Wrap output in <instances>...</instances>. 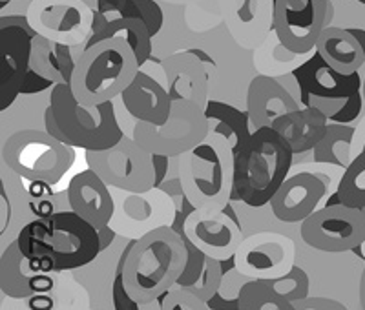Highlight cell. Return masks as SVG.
Listing matches in <instances>:
<instances>
[{"label":"cell","instance_id":"obj_1","mask_svg":"<svg viewBox=\"0 0 365 310\" xmlns=\"http://www.w3.org/2000/svg\"><path fill=\"white\" fill-rule=\"evenodd\" d=\"M188 250L181 234L172 227L150 232L130 241L120 256L123 283L135 301H154L178 285L185 272Z\"/></svg>","mask_w":365,"mask_h":310},{"label":"cell","instance_id":"obj_2","mask_svg":"<svg viewBox=\"0 0 365 310\" xmlns=\"http://www.w3.org/2000/svg\"><path fill=\"white\" fill-rule=\"evenodd\" d=\"M291 145L279 132L267 128L254 130L249 141L234 153L232 201L250 208L270 205L279 186L292 172Z\"/></svg>","mask_w":365,"mask_h":310},{"label":"cell","instance_id":"obj_3","mask_svg":"<svg viewBox=\"0 0 365 310\" xmlns=\"http://www.w3.org/2000/svg\"><path fill=\"white\" fill-rule=\"evenodd\" d=\"M44 130L73 148L86 152L112 148L125 137L113 103L86 106L75 97L71 84H55L44 112Z\"/></svg>","mask_w":365,"mask_h":310},{"label":"cell","instance_id":"obj_4","mask_svg":"<svg viewBox=\"0 0 365 310\" xmlns=\"http://www.w3.org/2000/svg\"><path fill=\"white\" fill-rule=\"evenodd\" d=\"M178 175L195 210H223L232 201L234 150L223 137L208 132L201 145L179 155Z\"/></svg>","mask_w":365,"mask_h":310},{"label":"cell","instance_id":"obj_5","mask_svg":"<svg viewBox=\"0 0 365 310\" xmlns=\"http://www.w3.org/2000/svg\"><path fill=\"white\" fill-rule=\"evenodd\" d=\"M141 71L128 42L119 37L106 38L81 55L71 79L75 97L86 106L113 103Z\"/></svg>","mask_w":365,"mask_h":310},{"label":"cell","instance_id":"obj_6","mask_svg":"<svg viewBox=\"0 0 365 310\" xmlns=\"http://www.w3.org/2000/svg\"><path fill=\"white\" fill-rule=\"evenodd\" d=\"M2 161L21 179L55 185L73 166L75 152L46 130H19L2 145Z\"/></svg>","mask_w":365,"mask_h":310},{"label":"cell","instance_id":"obj_7","mask_svg":"<svg viewBox=\"0 0 365 310\" xmlns=\"http://www.w3.org/2000/svg\"><path fill=\"white\" fill-rule=\"evenodd\" d=\"M208 119L205 110L187 99H174L170 117L163 124L137 123L133 139L150 153L179 157L207 139Z\"/></svg>","mask_w":365,"mask_h":310},{"label":"cell","instance_id":"obj_8","mask_svg":"<svg viewBox=\"0 0 365 310\" xmlns=\"http://www.w3.org/2000/svg\"><path fill=\"white\" fill-rule=\"evenodd\" d=\"M86 162L101 179L120 192H146L155 188V168L152 153L123 137L112 148L86 152Z\"/></svg>","mask_w":365,"mask_h":310},{"label":"cell","instance_id":"obj_9","mask_svg":"<svg viewBox=\"0 0 365 310\" xmlns=\"http://www.w3.org/2000/svg\"><path fill=\"white\" fill-rule=\"evenodd\" d=\"M26 17L41 37L71 48H84L93 31L96 11L84 0H31Z\"/></svg>","mask_w":365,"mask_h":310},{"label":"cell","instance_id":"obj_10","mask_svg":"<svg viewBox=\"0 0 365 310\" xmlns=\"http://www.w3.org/2000/svg\"><path fill=\"white\" fill-rule=\"evenodd\" d=\"M332 19V0H276L274 33L294 53H311Z\"/></svg>","mask_w":365,"mask_h":310},{"label":"cell","instance_id":"obj_11","mask_svg":"<svg viewBox=\"0 0 365 310\" xmlns=\"http://www.w3.org/2000/svg\"><path fill=\"white\" fill-rule=\"evenodd\" d=\"M299 232L302 239L319 252H349L364 243L365 215L347 205L322 207L303 221Z\"/></svg>","mask_w":365,"mask_h":310},{"label":"cell","instance_id":"obj_12","mask_svg":"<svg viewBox=\"0 0 365 310\" xmlns=\"http://www.w3.org/2000/svg\"><path fill=\"white\" fill-rule=\"evenodd\" d=\"M48 221V244L55 272H68L90 265L101 250L99 230L73 210L51 215Z\"/></svg>","mask_w":365,"mask_h":310},{"label":"cell","instance_id":"obj_13","mask_svg":"<svg viewBox=\"0 0 365 310\" xmlns=\"http://www.w3.org/2000/svg\"><path fill=\"white\" fill-rule=\"evenodd\" d=\"M178 215L175 201L163 188H150L146 192H125L115 201L110 227L130 241L141 239L150 232L163 227H172Z\"/></svg>","mask_w":365,"mask_h":310},{"label":"cell","instance_id":"obj_14","mask_svg":"<svg viewBox=\"0 0 365 310\" xmlns=\"http://www.w3.org/2000/svg\"><path fill=\"white\" fill-rule=\"evenodd\" d=\"M234 263L249 279L272 281L296 265V244L279 232H256L241 241Z\"/></svg>","mask_w":365,"mask_h":310},{"label":"cell","instance_id":"obj_15","mask_svg":"<svg viewBox=\"0 0 365 310\" xmlns=\"http://www.w3.org/2000/svg\"><path fill=\"white\" fill-rule=\"evenodd\" d=\"M55 263L51 259H29L17 241L9 243L0 257V290L11 299H26L34 294L57 289Z\"/></svg>","mask_w":365,"mask_h":310},{"label":"cell","instance_id":"obj_16","mask_svg":"<svg viewBox=\"0 0 365 310\" xmlns=\"http://www.w3.org/2000/svg\"><path fill=\"white\" fill-rule=\"evenodd\" d=\"M185 236L214 259L227 261L236 256L243 237L240 219L228 212L194 210L185 221Z\"/></svg>","mask_w":365,"mask_h":310},{"label":"cell","instance_id":"obj_17","mask_svg":"<svg viewBox=\"0 0 365 310\" xmlns=\"http://www.w3.org/2000/svg\"><path fill=\"white\" fill-rule=\"evenodd\" d=\"M221 19L236 44L256 50L274 31L276 0H217Z\"/></svg>","mask_w":365,"mask_h":310},{"label":"cell","instance_id":"obj_18","mask_svg":"<svg viewBox=\"0 0 365 310\" xmlns=\"http://www.w3.org/2000/svg\"><path fill=\"white\" fill-rule=\"evenodd\" d=\"M34 31L21 26L0 28V110L6 112L21 95L31 62Z\"/></svg>","mask_w":365,"mask_h":310},{"label":"cell","instance_id":"obj_19","mask_svg":"<svg viewBox=\"0 0 365 310\" xmlns=\"http://www.w3.org/2000/svg\"><path fill=\"white\" fill-rule=\"evenodd\" d=\"M327 197V186L318 175L292 170L270 201V208L282 223H303Z\"/></svg>","mask_w":365,"mask_h":310},{"label":"cell","instance_id":"obj_20","mask_svg":"<svg viewBox=\"0 0 365 310\" xmlns=\"http://www.w3.org/2000/svg\"><path fill=\"white\" fill-rule=\"evenodd\" d=\"M302 88V106L309 97H325V99H345L364 91V77L360 71L353 75H344L331 68L316 51L314 57L305 62L299 70L294 71Z\"/></svg>","mask_w":365,"mask_h":310},{"label":"cell","instance_id":"obj_21","mask_svg":"<svg viewBox=\"0 0 365 310\" xmlns=\"http://www.w3.org/2000/svg\"><path fill=\"white\" fill-rule=\"evenodd\" d=\"M68 197L71 210L93 224L97 230L108 227L115 214V199L110 192V186L90 168L71 177L68 185Z\"/></svg>","mask_w":365,"mask_h":310},{"label":"cell","instance_id":"obj_22","mask_svg":"<svg viewBox=\"0 0 365 310\" xmlns=\"http://www.w3.org/2000/svg\"><path fill=\"white\" fill-rule=\"evenodd\" d=\"M163 70L172 99L192 100L205 110L208 104L210 71L194 51L185 50L168 55L163 61Z\"/></svg>","mask_w":365,"mask_h":310},{"label":"cell","instance_id":"obj_23","mask_svg":"<svg viewBox=\"0 0 365 310\" xmlns=\"http://www.w3.org/2000/svg\"><path fill=\"white\" fill-rule=\"evenodd\" d=\"M303 108L276 77L257 75L250 81L247 93V112L254 130L272 126L279 117Z\"/></svg>","mask_w":365,"mask_h":310},{"label":"cell","instance_id":"obj_24","mask_svg":"<svg viewBox=\"0 0 365 310\" xmlns=\"http://www.w3.org/2000/svg\"><path fill=\"white\" fill-rule=\"evenodd\" d=\"M123 104L137 123L163 124L172 112V99L168 88L150 77L145 71H139L133 83L123 91Z\"/></svg>","mask_w":365,"mask_h":310},{"label":"cell","instance_id":"obj_25","mask_svg":"<svg viewBox=\"0 0 365 310\" xmlns=\"http://www.w3.org/2000/svg\"><path fill=\"white\" fill-rule=\"evenodd\" d=\"M329 123V117L316 108H299L296 112L279 117L272 128L285 137L294 155H299L318 146L327 133Z\"/></svg>","mask_w":365,"mask_h":310},{"label":"cell","instance_id":"obj_26","mask_svg":"<svg viewBox=\"0 0 365 310\" xmlns=\"http://www.w3.org/2000/svg\"><path fill=\"white\" fill-rule=\"evenodd\" d=\"M316 51L329 66L344 75L356 73L365 64L364 50L347 28H325L318 38Z\"/></svg>","mask_w":365,"mask_h":310},{"label":"cell","instance_id":"obj_27","mask_svg":"<svg viewBox=\"0 0 365 310\" xmlns=\"http://www.w3.org/2000/svg\"><path fill=\"white\" fill-rule=\"evenodd\" d=\"M205 115L208 119V128L217 133L230 145L234 153L245 145L254 133L249 112H241L236 106H230L220 100H208L205 106Z\"/></svg>","mask_w":365,"mask_h":310},{"label":"cell","instance_id":"obj_28","mask_svg":"<svg viewBox=\"0 0 365 310\" xmlns=\"http://www.w3.org/2000/svg\"><path fill=\"white\" fill-rule=\"evenodd\" d=\"M316 55V50L311 53H294L283 44L278 35L270 33L262 44L254 50V66L259 75L267 77H283L294 73L296 70L311 61Z\"/></svg>","mask_w":365,"mask_h":310},{"label":"cell","instance_id":"obj_29","mask_svg":"<svg viewBox=\"0 0 365 310\" xmlns=\"http://www.w3.org/2000/svg\"><path fill=\"white\" fill-rule=\"evenodd\" d=\"M353 137L354 128L349 124L329 123V128L325 137L318 143L312 152V161L327 162V165H336L341 168H347L353 161Z\"/></svg>","mask_w":365,"mask_h":310},{"label":"cell","instance_id":"obj_30","mask_svg":"<svg viewBox=\"0 0 365 310\" xmlns=\"http://www.w3.org/2000/svg\"><path fill=\"white\" fill-rule=\"evenodd\" d=\"M119 37L123 41L128 42V46L135 53L137 61H139V66H145L148 62L150 55H152V35H150V29L146 28L145 22L141 19H120V21L110 22L108 28L104 29L103 33L99 35V38L96 41V44L106 41V38ZM93 44V46H96Z\"/></svg>","mask_w":365,"mask_h":310},{"label":"cell","instance_id":"obj_31","mask_svg":"<svg viewBox=\"0 0 365 310\" xmlns=\"http://www.w3.org/2000/svg\"><path fill=\"white\" fill-rule=\"evenodd\" d=\"M249 277L243 276V274L237 270L236 263L232 259L223 261V279H221V285L217 289V292L214 294V298L207 303L210 310H240V301H241V292H243V286L247 285Z\"/></svg>","mask_w":365,"mask_h":310},{"label":"cell","instance_id":"obj_32","mask_svg":"<svg viewBox=\"0 0 365 310\" xmlns=\"http://www.w3.org/2000/svg\"><path fill=\"white\" fill-rule=\"evenodd\" d=\"M240 310H296V306L267 281L249 279L241 292Z\"/></svg>","mask_w":365,"mask_h":310},{"label":"cell","instance_id":"obj_33","mask_svg":"<svg viewBox=\"0 0 365 310\" xmlns=\"http://www.w3.org/2000/svg\"><path fill=\"white\" fill-rule=\"evenodd\" d=\"M336 194L341 205L360 210L365 208V148L345 168Z\"/></svg>","mask_w":365,"mask_h":310},{"label":"cell","instance_id":"obj_34","mask_svg":"<svg viewBox=\"0 0 365 310\" xmlns=\"http://www.w3.org/2000/svg\"><path fill=\"white\" fill-rule=\"evenodd\" d=\"M29 68L37 71L38 75H42V77H46V79L53 81L55 84L66 83L63 64H61V58H58L57 42L48 41V38L41 37V35H35L34 37Z\"/></svg>","mask_w":365,"mask_h":310},{"label":"cell","instance_id":"obj_35","mask_svg":"<svg viewBox=\"0 0 365 310\" xmlns=\"http://www.w3.org/2000/svg\"><path fill=\"white\" fill-rule=\"evenodd\" d=\"M15 241L21 252L29 259H51L48 244V221L31 219L19 230ZM53 261V259H51Z\"/></svg>","mask_w":365,"mask_h":310},{"label":"cell","instance_id":"obj_36","mask_svg":"<svg viewBox=\"0 0 365 310\" xmlns=\"http://www.w3.org/2000/svg\"><path fill=\"white\" fill-rule=\"evenodd\" d=\"M267 283H269L279 296H283V298L289 299L291 303L302 301V299L309 298V290H311V281H309L307 272L298 265L292 267L291 272H287L285 276Z\"/></svg>","mask_w":365,"mask_h":310},{"label":"cell","instance_id":"obj_37","mask_svg":"<svg viewBox=\"0 0 365 310\" xmlns=\"http://www.w3.org/2000/svg\"><path fill=\"white\" fill-rule=\"evenodd\" d=\"M221 279H223V261L207 257V263H205V269L201 272L200 279L194 285L187 286L185 290L197 296L200 299H203L205 303H208L214 298V294L217 292V289H220Z\"/></svg>","mask_w":365,"mask_h":310},{"label":"cell","instance_id":"obj_38","mask_svg":"<svg viewBox=\"0 0 365 310\" xmlns=\"http://www.w3.org/2000/svg\"><path fill=\"white\" fill-rule=\"evenodd\" d=\"M165 296L154 299V301H135V299L126 292L125 283H123V265H120V261H119L117 272H115V279H113V286H112L113 310H163V299H165Z\"/></svg>","mask_w":365,"mask_h":310},{"label":"cell","instance_id":"obj_39","mask_svg":"<svg viewBox=\"0 0 365 310\" xmlns=\"http://www.w3.org/2000/svg\"><path fill=\"white\" fill-rule=\"evenodd\" d=\"M181 236L182 239H185V244H187L188 259H187V267H185V272L181 274V277H179V281L175 286H179V289H187V286L194 285V283L200 279L208 256L205 252H201L200 248L195 247V244L185 236V232H182Z\"/></svg>","mask_w":365,"mask_h":310},{"label":"cell","instance_id":"obj_40","mask_svg":"<svg viewBox=\"0 0 365 310\" xmlns=\"http://www.w3.org/2000/svg\"><path fill=\"white\" fill-rule=\"evenodd\" d=\"M294 172H311V174L318 175L322 181L327 186V194L331 197L332 194H336L338 186H340L341 177L345 174V168L336 165H327V162H303L299 165V168H294ZM327 201V199H325Z\"/></svg>","mask_w":365,"mask_h":310},{"label":"cell","instance_id":"obj_41","mask_svg":"<svg viewBox=\"0 0 365 310\" xmlns=\"http://www.w3.org/2000/svg\"><path fill=\"white\" fill-rule=\"evenodd\" d=\"M96 13L103 15L108 22L120 19H139V8L135 0H97Z\"/></svg>","mask_w":365,"mask_h":310},{"label":"cell","instance_id":"obj_42","mask_svg":"<svg viewBox=\"0 0 365 310\" xmlns=\"http://www.w3.org/2000/svg\"><path fill=\"white\" fill-rule=\"evenodd\" d=\"M163 310H210L203 299L194 294L187 292L185 289L174 286L170 292H166L163 299Z\"/></svg>","mask_w":365,"mask_h":310},{"label":"cell","instance_id":"obj_43","mask_svg":"<svg viewBox=\"0 0 365 310\" xmlns=\"http://www.w3.org/2000/svg\"><path fill=\"white\" fill-rule=\"evenodd\" d=\"M135 4L139 8V19L150 29V35L155 37L165 24V13H163L161 6L155 0H135Z\"/></svg>","mask_w":365,"mask_h":310},{"label":"cell","instance_id":"obj_44","mask_svg":"<svg viewBox=\"0 0 365 310\" xmlns=\"http://www.w3.org/2000/svg\"><path fill=\"white\" fill-rule=\"evenodd\" d=\"M296 310H349L344 303L336 301V299H331V298H305L302 301H296L294 303Z\"/></svg>","mask_w":365,"mask_h":310},{"label":"cell","instance_id":"obj_45","mask_svg":"<svg viewBox=\"0 0 365 310\" xmlns=\"http://www.w3.org/2000/svg\"><path fill=\"white\" fill-rule=\"evenodd\" d=\"M53 88H55L53 81L46 79V77H42V75H38L37 71H34L31 68H29L28 75H26V79H24V84H22L21 88V93L29 95V93H41V91L53 90Z\"/></svg>","mask_w":365,"mask_h":310},{"label":"cell","instance_id":"obj_46","mask_svg":"<svg viewBox=\"0 0 365 310\" xmlns=\"http://www.w3.org/2000/svg\"><path fill=\"white\" fill-rule=\"evenodd\" d=\"M53 292L34 294V296L26 298V310H57V298L53 296Z\"/></svg>","mask_w":365,"mask_h":310},{"label":"cell","instance_id":"obj_47","mask_svg":"<svg viewBox=\"0 0 365 310\" xmlns=\"http://www.w3.org/2000/svg\"><path fill=\"white\" fill-rule=\"evenodd\" d=\"M170 159L166 157V155H159V153H152V161H154V168H155V186H161L163 181L168 177L170 174Z\"/></svg>","mask_w":365,"mask_h":310},{"label":"cell","instance_id":"obj_48","mask_svg":"<svg viewBox=\"0 0 365 310\" xmlns=\"http://www.w3.org/2000/svg\"><path fill=\"white\" fill-rule=\"evenodd\" d=\"M117 232L113 230L112 227H103L99 228V241H101V250H106V248L110 247V244L113 243V239H115Z\"/></svg>","mask_w":365,"mask_h":310},{"label":"cell","instance_id":"obj_49","mask_svg":"<svg viewBox=\"0 0 365 310\" xmlns=\"http://www.w3.org/2000/svg\"><path fill=\"white\" fill-rule=\"evenodd\" d=\"M347 29L354 35V38H356L358 44L361 46V50H364V53H365V29H361V28H347Z\"/></svg>","mask_w":365,"mask_h":310},{"label":"cell","instance_id":"obj_50","mask_svg":"<svg viewBox=\"0 0 365 310\" xmlns=\"http://www.w3.org/2000/svg\"><path fill=\"white\" fill-rule=\"evenodd\" d=\"M358 296H360L361 310H365V269H364V272H361V277H360V286H358Z\"/></svg>","mask_w":365,"mask_h":310},{"label":"cell","instance_id":"obj_51","mask_svg":"<svg viewBox=\"0 0 365 310\" xmlns=\"http://www.w3.org/2000/svg\"><path fill=\"white\" fill-rule=\"evenodd\" d=\"M165 2H168V4L182 6V4H194V2H200V0H165Z\"/></svg>","mask_w":365,"mask_h":310},{"label":"cell","instance_id":"obj_52","mask_svg":"<svg viewBox=\"0 0 365 310\" xmlns=\"http://www.w3.org/2000/svg\"><path fill=\"white\" fill-rule=\"evenodd\" d=\"M356 252H360V256L364 257V259H365V239H364V243H361L360 247L356 248Z\"/></svg>","mask_w":365,"mask_h":310},{"label":"cell","instance_id":"obj_53","mask_svg":"<svg viewBox=\"0 0 365 310\" xmlns=\"http://www.w3.org/2000/svg\"><path fill=\"white\" fill-rule=\"evenodd\" d=\"M6 2H11V0H2V8H4V6H6Z\"/></svg>","mask_w":365,"mask_h":310},{"label":"cell","instance_id":"obj_54","mask_svg":"<svg viewBox=\"0 0 365 310\" xmlns=\"http://www.w3.org/2000/svg\"><path fill=\"white\" fill-rule=\"evenodd\" d=\"M364 100H365V75H364Z\"/></svg>","mask_w":365,"mask_h":310},{"label":"cell","instance_id":"obj_55","mask_svg":"<svg viewBox=\"0 0 365 310\" xmlns=\"http://www.w3.org/2000/svg\"><path fill=\"white\" fill-rule=\"evenodd\" d=\"M356 2H360V4L365 6V0H356Z\"/></svg>","mask_w":365,"mask_h":310},{"label":"cell","instance_id":"obj_56","mask_svg":"<svg viewBox=\"0 0 365 310\" xmlns=\"http://www.w3.org/2000/svg\"><path fill=\"white\" fill-rule=\"evenodd\" d=\"M361 212H364V215H365V208H364V210H361Z\"/></svg>","mask_w":365,"mask_h":310},{"label":"cell","instance_id":"obj_57","mask_svg":"<svg viewBox=\"0 0 365 310\" xmlns=\"http://www.w3.org/2000/svg\"><path fill=\"white\" fill-rule=\"evenodd\" d=\"M88 310H90V309H88Z\"/></svg>","mask_w":365,"mask_h":310}]
</instances>
